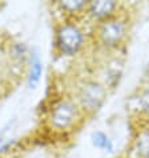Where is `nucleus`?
I'll list each match as a JSON object with an SVG mask.
<instances>
[{
  "mask_svg": "<svg viewBox=\"0 0 149 158\" xmlns=\"http://www.w3.org/2000/svg\"><path fill=\"white\" fill-rule=\"evenodd\" d=\"M80 117V108L72 100H61L56 102L48 114V125L51 129L65 131L73 128Z\"/></svg>",
  "mask_w": 149,
  "mask_h": 158,
  "instance_id": "obj_2",
  "label": "nucleus"
},
{
  "mask_svg": "<svg viewBox=\"0 0 149 158\" xmlns=\"http://www.w3.org/2000/svg\"><path fill=\"white\" fill-rule=\"evenodd\" d=\"M85 36L83 29L72 21L60 24L55 32V47L64 56H74L84 47Z\"/></svg>",
  "mask_w": 149,
  "mask_h": 158,
  "instance_id": "obj_1",
  "label": "nucleus"
},
{
  "mask_svg": "<svg viewBox=\"0 0 149 158\" xmlns=\"http://www.w3.org/2000/svg\"><path fill=\"white\" fill-rule=\"evenodd\" d=\"M117 7H119V4L113 2V0H99V2H89L87 11L93 19L99 20L101 23L104 20L115 17Z\"/></svg>",
  "mask_w": 149,
  "mask_h": 158,
  "instance_id": "obj_5",
  "label": "nucleus"
},
{
  "mask_svg": "<svg viewBox=\"0 0 149 158\" xmlns=\"http://www.w3.org/2000/svg\"><path fill=\"white\" fill-rule=\"evenodd\" d=\"M57 6L61 11L67 12V14L76 15L87 10L88 2H84V0H67V2H59Z\"/></svg>",
  "mask_w": 149,
  "mask_h": 158,
  "instance_id": "obj_10",
  "label": "nucleus"
},
{
  "mask_svg": "<svg viewBox=\"0 0 149 158\" xmlns=\"http://www.w3.org/2000/svg\"><path fill=\"white\" fill-rule=\"evenodd\" d=\"M43 71L44 68L39 52L36 49H31L27 63V85L29 89H35L39 85V82L41 81Z\"/></svg>",
  "mask_w": 149,
  "mask_h": 158,
  "instance_id": "obj_6",
  "label": "nucleus"
},
{
  "mask_svg": "<svg viewBox=\"0 0 149 158\" xmlns=\"http://www.w3.org/2000/svg\"><path fill=\"white\" fill-rule=\"evenodd\" d=\"M134 152L138 158H149V130H143L134 139Z\"/></svg>",
  "mask_w": 149,
  "mask_h": 158,
  "instance_id": "obj_9",
  "label": "nucleus"
},
{
  "mask_svg": "<svg viewBox=\"0 0 149 158\" xmlns=\"http://www.w3.org/2000/svg\"><path fill=\"white\" fill-rule=\"evenodd\" d=\"M107 98V88L99 81L87 80L79 86L77 100L87 112H96L103 106Z\"/></svg>",
  "mask_w": 149,
  "mask_h": 158,
  "instance_id": "obj_3",
  "label": "nucleus"
},
{
  "mask_svg": "<svg viewBox=\"0 0 149 158\" xmlns=\"http://www.w3.org/2000/svg\"><path fill=\"white\" fill-rule=\"evenodd\" d=\"M126 35V24L124 20L111 17L100 23L97 28L99 41L105 48H116L119 47L121 41L125 39Z\"/></svg>",
  "mask_w": 149,
  "mask_h": 158,
  "instance_id": "obj_4",
  "label": "nucleus"
},
{
  "mask_svg": "<svg viewBox=\"0 0 149 158\" xmlns=\"http://www.w3.org/2000/svg\"><path fill=\"white\" fill-rule=\"evenodd\" d=\"M29 52L31 48L27 45L25 43H20V41H15L10 45L8 49V56L14 63L19 64V65H27L28 63V57H29Z\"/></svg>",
  "mask_w": 149,
  "mask_h": 158,
  "instance_id": "obj_7",
  "label": "nucleus"
},
{
  "mask_svg": "<svg viewBox=\"0 0 149 158\" xmlns=\"http://www.w3.org/2000/svg\"><path fill=\"white\" fill-rule=\"evenodd\" d=\"M138 102H140V106H141L143 112H145L147 114H149V88H147V89L140 94Z\"/></svg>",
  "mask_w": 149,
  "mask_h": 158,
  "instance_id": "obj_11",
  "label": "nucleus"
},
{
  "mask_svg": "<svg viewBox=\"0 0 149 158\" xmlns=\"http://www.w3.org/2000/svg\"><path fill=\"white\" fill-rule=\"evenodd\" d=\"M91 142L95 148H97L105 153H112L113 148H115L113 146V141L109 138V135L101 130H96L91 134Z\"/></svg>",
  "mask_w": 149,
  "mask_h": 158,
  "instance_id": "obj_8",
  "label": "nucleus"
},
{
  "mask_svg": "<svg viewBox=\"0 0 149 158\" xmlns=\"http://www.w3.org/2000/svg\"><path fill=\"white\" fill-rule=\"evenodd\" d=\"M2 65H3V57H2V55H0V68H2Z\"/></svg>",
  "mask_w": 149,
  "mask_h": 158,
  "instance_id": "obj_12",
  "label": "nucleus"
}]
</instances>
